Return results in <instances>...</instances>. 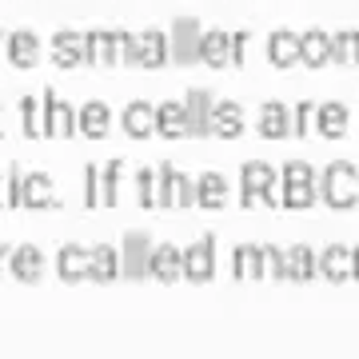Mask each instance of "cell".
Listing matches in <instances>:
<instances>
[{"label":"cell","instance_id":"6da1fadb","mask_svg":"<svg viewBox=\"0 0 359 359\" xmlns=\"http://www.w3.org/2000/svg\"><path fill=\"white\" fill-rule=\"evenodd\" d=\"M320 200L335 212H347V208L359 204V172L355 164L347 160H335V164L323 168V180H320Z\"/></svg>","mask_w":359,"mask_h":359},{"label":"cell","instance_id":"7a4b0ae2","mask_svg":"<svg viewBox=\"0 0 359 359\" xmlns=\"http://www.w3.org/2000/svg\"><path fill=\"white\" fill-rule=\"evenodd\" d=\"M196 204V184L180 168L164 164L160 168V196H156V208H192Z\"/></svg>","mask_w":359,"mask_h":359},{"label":"cell","instance_id":"3957f363","mask_svg":"<svg viewBox=\"0 0 359 359\" xmlns=\"http://www.w3.org/2000/svg\"><path fill=\"white\" fill-rule=\"evenodd\" d=\"M180 259H184V280L208 283L212 276H216V236L208 231L200 244L184 248V252H180Z\"/></svg>","mask_w":359,"mask_h":359},{"label":"cell","instance_id":"277c9868","mask_svg":"<svg viewBox=\"0 0 359 359\" xmlns=\"http://www.w3.org/2000/svg\"><path fill=\"white\" fill-rule=\"evenodd\" d=\"M44 136H56V140H68L76 136V108L65 100H56V92H44Z\"/></svg>","mask_w":359,"mask_h":359},{"label":"cell","instance_id":"5b68a950","mask_svg":"<svg viewBox=\"0 0 359 359\" xmlns=\"http://www.w3.org/2000/svg\"><path fill=\"white\" fill-rule=\"evenodd\" d=\"M200 32H204V28L196 25L192 16H180L176 25H172L168 48H172V56H176L180 65H192V60H200Z\"/></svg>","mask_w":359,"mask_h":359},{"label":"cell","instance_id":"8992f818","mask_svg":"<svg viewBox=\"0 0 359 359\" xmlns=\"http://www.w3.org/2000/svg\"><path fill=\"white\" fill-rule=\"evenodd\" d=\"M84 65H96V68L120 65V44H116L112 28H92L84 36Z\"/></svg>","mask_w":359,"mask_h":359},{"label":"cell","instance_id":"52a82bcc","mask_svg":"<svg viewBox=\"0 0 359 359\" xmlns=\"http://www.w3.org/2000/svg\"><path fill=\"white\" fill-rule=\"evenodd\" d=\"M168 60H172V48H168V36L160 28L136 32V68H164Z\"/></svg>","mask_w":359,"mask_h":359},{"label":"cell","instance_id":"ba28073f","mask_svg":"<svg viewBox=\"0 0 359 359\" xmlns=\"http://www.w3.org/2000/svg\"><path fill=\"white\" fill-rule=\"evenodd\" d=\"M4 52H8V65L13 68H36L40 65V36L28 32V28L8 32L4 36Z\"/></svg>","mask_w":359,"mask_h":359},{"label":"cell","instance_id":"9c48e42d","mask_svg":"<svg viewBox=\"0 0 359 359\" xmlns=\"http://www.w3.org/2000/svg\"><path fill=\"white\" fill-rule=\"evenodd\" d=\"M212 92L192 88L184 96V112H188V136H212Z\"/></svg>","mask_w":359,"mask_h":359},{"label":"cell","instance_id":"30bf717a","mask_svg":"<svg viewBox=\"0 0 359 359\" xmlns=\"http://www.w3.org/2000/svg\"><path fill=\"white\" fill-rule=\"evenodd\" d=\"M148 276L160 283H176L184 276V259H180L176 244H160L156 252H148Z\"/></svg>","mask_w":359,"mask_h":359},{"label":"cell","instance_id":"8fae6325","mask_svg":"<svg viewBox=\"0 0 359 359\" xmlns=\"http://www.w3.org/2000/svg\"><path fill=\"white\" fill-rule=\"evenodd\" d=\"M8 271H13L20 283H40V280H44V256H40V248H32V244L13 248V256H8Z\"/></svg>","mask_w":359,"mask_h":359},{"label":"cell","instance_id":"7c38bea8","mask_svg":"<svg viewBox=\"0 0 359 359\" xmlns=\"http://www.w3.org/2000/svg\"><path fill=\"white\" fill-rule=\"evenodd\" d=\"M52 65L56 68H80L84 65V32H56L52 36Z\"/></svg>","mask_w":359,"mask_h":359},{"label":"cell","instance_id":"4fadbf2b","mask_svg":"<svg viewBox=\"0 0 359 359\" xmlns=\"http://www.w3.org/2000/svg\"><path fill=\"white\" fill-rule=\"evenodd\" d=\"M200 60H204L208 68H228L231 65V32L204 28V32H200Z\"/></svg>","mask_w":359,"mask_h":359},{"label":"cell","instance_id":"5bb4252c","mask_svg":"<svg viewBox=\"0 0 359 359\" xmlns=\"http://www.w3.org/2000/svg\"><path fill=\"white\" fill-rule=\"evenodd\" d=\"M88 248H80V244H65L60 252H56V276L68 283H80V280H88Z\"/></svg>","mask_w":359,"mask_h":359},{"label":"cell","instance_id":"9a60e30c","mask_svg":"<svg viewBox=\"0 0 359 359\" xmlns=\"http://www.w3.org/2000/svg\"><path fill=\"white\" fill-rule=\"evenodd\" d=\"M244 132V108L236 100H219L212 104V136H224V140H236Z\"/></svg>","mask_w":359,"mask_h":359},{"label":"cell","instance_id":"2e32d148","mask_svg":"<svg viewBox=\"0 0 359 359\" xmlns=\"http://www.w3.org/2000/svg\"><path fill=\"white\" fill-rule=\"evenodd\" d=\"M311 120H316V128H320V136H323V140H339V136H347V124H351V116H347V108H344V104H335V100L320 104Z\"/></svg>","mask_w":359,"mask_h":359},{"label":"cell","instance_id":"e0dca14e","mask_svg":"<svg viewBox=\"0 0 359 359\" xmlns=\"http://www.w3.org/2000/svg\"><path fill=\"white\" fill-rule=\"evenodd\" d=\"M268 60L276 68H295L299 65V32H287V28L271 32L268 36Z\"/></svg>","mask_w":359,"mask_h":359},{"label":"cell","instance_id":"ac0fdd59","mask_svg":"<svg viewBox=\"0 0 359 359\" xmlns=\"http://www.w3.org/2000/svg\"><path fill=\"white\" fill-rule=\"evenodd\" d=\"M156 132L168 136V140L188 136V112H184V100H164L160 108H156Z\"/></svg>","mask_w":359,"mask_h":359},{"label":"cell","instance_id":"d6986e66","mask_svg":"<svg viewBox=\"0 0 359 359\" xmlns=\"http://www.w3.org/2000/svg\"><path fill=\"white\" fill-rule=\"evenodd\" d=\"M299 65H308V68L332 65V44H327V32L323 28H311V32L299 36Z\"/></svg>","mask_w":359,"mask_h":359},{"label":"cell","instance_id":"ffe728a7","mask_svg":"<svg viewBox=\"0 0 359 359\" xmlns=\"http://www.w3.org/2000/svg\"><path fill=\"white\" fill-rule=\"evenodd\" d=\"M259 136H268V140L292 136V112H287V104H280V100L264 104V112H259Z\"/></svg>","mask_w":359,"mask_h":359},{"label":"cell","instance_id":"44dd1931","mask_svg":"<svg viewBox=\"0 0 359 359\" xmlns=\"http://www.w3.org/2000/svg\"><path fill=\"white\" fill-rule=\"evenodd\" d=\"M196 204L208 208V212H219V208L228 204V180L219 176V172H204V176L196 180Z\"/></svg>","mask_w":359,"mask_h":359},{"label":"cell","instance_id":"7402d4cb","mask_svg":"<svg viewBox=\"0 0 359 359\" xmlns=\"http://www.w3.org/2000/svg\"><path fill=\"white\" fill-rule=\"evenodd\" d=\"M120 124H124V132H128V136L144 140V136H152V132H156V108L148 100H136V104H128V108H124Z\"/></svg>","mask_w":359,"mask_h":359},{"label":"cell","instance_id":"603a6c76","mask_svg":"<svg viewBox=\"0 0 359 359\" xmlns=\"http://www.w3.org/2000/svg\"><path fill=\"white\" fill-rule=\"evenodd\" d=\"M108 124H112V112H108L104 100H88L76 112V132H84V136H92V140H100L104 132H108Z\"/></svg>","mask_w":359,"mask_h":359},{"label":"cell","instance_id":"cb8c5ba5","mask_svg":"<svg viewBox=\"0 0 359 359\" xmlns=\"http://www.w3.org/2000/svg\"><path fill=\"white\" fill-rule=\"evenodd\" d=\"M88 280L96 283H112L116 276H120V252H116L112 244H100V248H92L88 252Z\"/></svg>","mask_w":359,"mask_h":359},{"label":"cell","instance_id":"d4e9b609","mask_svg":"<svg viewBox=\"0 0 359 359\" xmlns=\"http://www.w3.org/2000/svg\"><path fill=\"white\" fill-rule=\"evenodd\" d=\"M320 276H327L332 283L355 280V271H351V248H339V244L327 248L320 256Z\"/></svg>","mask_w":359,"mask_h":359},{"label":"cell","instance_id":"484cf974","mask_svg":"<svg viewBox=\"0 0 359 359\" xmlns=\"http://www.w3.org/2000/svg\"><path fill=\"white\" fill-rule=\"evenodd\" d=\"M56 204V184L48 172H28L25 176V208H52Z\"/></svg>","mask_w":359,"mask_h":359},{"label":"cell","instance_id":"4316f807","mask_svg":"<svg viewBox=\"0 0 359 359\" xmlns=\"http://www.w3.org/2000/svg\"><path fill=\"white\" fill-rule=\"evenodd\" d=\"M311 276H320V256L311 252L308 244H299L287 252V280H299V283H308Z\"/></svg>","mask_w":359,"mask_h":359},{"label":"cell","instance_id":"83f0119b","mask_svg":"<svg viewBox=\"0 0 359 359\" xmlns=\"http://www.w3.org/2000/svg\"><path fill=\"white\" fill-rule=\"evenodd\" d=\"M276 180H280V172L264 160H252L240 168V188H248V192H268V188H276Z\"/></svg>","mask_w":359,"mask_h":359},{"label":"cell","instance_id":"f1b7e54d","mask_svg":"<svg viewBox=\"0 0 359 359\" xmlns=\"http://www.w3.org/2000/svg\"><path fill=\"white\" fill-rule=\"evenodd\" d=\"M231 276L236 280H259L264 276V252H259L256 244H240L236 248V256H231Z\"/></svg>","mask_w":359,"mask_h":359},{"label":"cell","instance_id":"f546056e","mask_svg":"<svg viewBox=\"0 0 359 359\" xmlns=\"http://www.w3.org/2000/svg\"><path fill=\"white\" fill-rule=\"evenodd\" d=\"M327 44L335 65H359V32H327Z\"/></svg>","mask_w":359,"mask_h":359},{"label":"cell","instance_id":"4dcf8cb0","mask_svg":"<svg viewBox=\"0 0 359 359\" xmlns=\"http://www.w3.org/2000/svg\"><path fill=\"white\" fill-rule=\"evenodd\" d=\"M148 252L152 248L144 244V236H128V244L120 252V264H128V276H148Z\"/></svg>","mask_w":359,"mask_h":359},{"label":"cell","instance_id":"1f68e13d","mask_svg":"<svg viewBox=\"0 0 359 359\" xmlns=\"http://www.w3.org/2000/svg\"><path fill=\"white\" fill-rule=\"evenodd\" d=\"M120 160H108L100 168V208H116L120 204Z\"/></svg>","mask_w":359,"mask_h":359},{"label":"cell","instance_id":"d6a6232c","mask_svg":"<svg viewBox=\"0 0 359 359\" xmlns=\"http://www.w3.org/2000/svg\"><path fill=\"white\" fill-rule=\"evenodd\" d=\"M20 124H25V136L40 140V136H44V100L25 96V100H20Z\"/></svg>","mask_w":359,"mask_h":359},{"label":"cell","instance_id":"836d02e7","mask_svg":"<svg viewBox=\"0 0 359 359\" xmlns=\"http://www.w3.org/2000/svg\"><path fill=\"white\" fill-rule=\"evenodd\" d=\"M320 200V188L316 184H283V208H292V212H304Z\"/></svg>","mask_w":359,"mask_h":359},{"label":"cell","instance_id":"e575fe53","mask_svg":"<svg viewBox=\"0 0 359 359\" xmlns=\"http://www.w3.org/2000/svg\"><path fill=\"white\" fill-rule=\"evenodd\" d=\"M4 208H25V172L20 168L4 172Z\"/></svg>","mask_w":359,"mask_h":359},{"label":"cell","instance_id":"d590c367","mask_svg":"<svg viewBox=\"0 0 359 359\" xmlns=\"http://www.w3.org/2000/svg\"><path fill=\"white\" fill-rule=\"evenodd\" d=\"M259 252H264V276L287 280V252H280V248H271V244H264Z\"/></svg>","mask_w":359,"mask_h":359},{"label":"cell","instance_id":"8d00e7d4","mask_svg":"<svg viewBox=\"0 0 359 359\" xmlns=\"http://www.w3.org/2000/svg\"><path fill=\"white\" fill-rule=\"evenodd\" d=\"M136 188H140V208H156V196H160V180H156L152 168H140V176H136Z\"/></svg>","mask_w":359,"mask_h":359},{"label":"cell","instance_id":"74e56055","mask_svg":"<svg viewBox=\"0 0 359 359\" xmlns=\"http://www.w3.org/2000/svg\"><path fill=\"white\" fill-rule=\"evenodd\" d=\"M283 184H316V172H311L308 160H292V164H283Z\"/></svg>","mask_w":359,"mask_h":359},{"label":"cell","instance_id":"f35d334b","mask_svg":"<svg viewBox=\"0 0 359 359\" xmlns=\"http://www.w3.org/2000/svg\"><path fill=\"white\" fill-rule=\"evenodd\" d=\"M84 204L100 208V168H96V164L84 168Z\"/></svg>","mask_w":359,"mask_h":359},{"label":"cell","instance_id":"ab89813d","mask_svg":"<svg viewBox=\"0 0 359 359\" xmlns=\"http://www.w3.org/2000/svg\"><path fill=\"white\" fill-rule=\"evenodd\" d=\"M311 104L304 100V104H295V116H292V136H308V128H311Z\"/></svg>","mask_w":359,"mask_h":359},{"label":"cell","instance_id":"60d3db41","mask_svg":"<svg viewBox=\"0 0 359 359\" xmlns=\"http://www.w3.org/2000/svg\"><path fill=\"white\" fill-rule=\"evenodd\" d=\"M116 44H120V60L124 65H136V32H116Z\"/></svg>","mask_w":359,"mask_h":359},{"label":"cell","instance_id":"b9f144b4","mask_svg":"<svg viewBox=\"0 0 359 359\" xmlns=\"http://www.w3.org/2000/svg\"><path fill=\"white\" fill-rule=\"evenodd\" d=\"M231 65H248V32H231Z\"/></svg>","mask_w":359,"mask_h":359},{"label":"cell","instance_id":"7bdbcfd3","mask_svg":"<svg viewBox=\"0 0 359 359\" xmlns=\"http://www.w3.org/2000/svg\"><path fill=\"white\" fill-rule=\"evenodd\" d=\"M8 256H13V248H8V244H0V276L8 271Z\"/></svg>","mask_w":359,"mask_h":359},{"label":"cell","instance_id":"ee69618b","mask_svg":"<svg viewBox=\"0 0 359 359\" xmlns=\"http://www.w3.org/2000/svg\"><path fill=\"white\" fill-rule=\"evenodd\" d=\"M351 271H355V280H359V248H351Z\"/></svg>","mask_w":359,"mask_h":359},{"label":"cell","instance_id":"f6af8a7d","mask_svg":"<svg viewBox=\"0 0 359 359\" xmlns=\"http://www.w3.org/2000/svg\"><path fill=\"white\" fill-rule=\"evenodd\" d=\"M0 136H4V104H0Z\"/></svg>","mask_w":359,"mask_h":359},{"label":"cell","instance_id":"bcb514c9","mask_svg":"<svg viewBox=\"0 0 359 359\" xmlns=\"http://www.w3.org/2000/svg\"><path fill=\"white\" fill-rule=\"evenodd\" d=\"M0 208H4V176H0Z\"/></svg>","mask_w":359,"mask_h":359},{"label":"cell","instance_id":"7dc6e473","mask_svg":"<svg viewBox=\"0 0 359 359\" xmlns=\"http://www.w3.org/2000/svg\"><path fill=\"white\" fill-rule=\"evenodd\" d=\"M4 36H8V32H0V56H4Z\"/></svg>","mask_w":359,"mask_h":359}]
</instances>
